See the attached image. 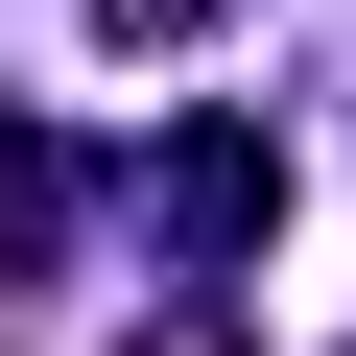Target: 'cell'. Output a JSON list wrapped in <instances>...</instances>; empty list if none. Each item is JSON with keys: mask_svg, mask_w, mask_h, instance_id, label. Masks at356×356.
I'll list each match as a JSON object with an SVG mask.
<instances>
[{"mask_svg": "<svg viewBox=\"0 0 356 356\" xmlns=\"http://www.w3.org/2000/svg\"><path fill=\"white\" fill-rule=\"evenodd\" d=\"M143 214H166V261H191V285H238V261L285 238V143H261V119H166Z\"/></svg>", "mask_w": 356, "mask_h": 356, "instance_id": "6da1fadb", "label": "cell"}, {"mask_svg": "<svg viewBox=\"0 0 356 356\" xmlns=\"http://www.w3.org/2000/svg\"><path fill=\"white\" fill-rule=\"evenodd\" d=\"M72 214H95V166H72L24 95H0V285H48V261H72Z\"/></svg>", "mask_w": 356, "mask_h": 356, "instance_id": "7a4b0ae2", "label": "cell"}, {"mask_svg": "<svg viewBox=\"0 0 356 356\" xmlns=\"http://www.w3.org/2000/svg\"><path fill=\"white\" fill-rule=\"evenodd\" d=\"M119 356H261V309H214V285H191V309H143Z\"/></svg>", "mask_w": 356, "mask_h": 356, "instance_id": "3957f363", "label": "cell"}, {"mask_svg": "<svg viewBox=\"0 0 356 356\" xmlns=\"http://www.w3.org/2000/svg\"><path fill=\"white\" fill-rule=\"evenodd\" d=\"M238 0H95V48H214Z\"/></svg>", "mask_w": 356, "mask_h": 356, "instance_id": "277c9868", "label": "cell"}]
</instances>
